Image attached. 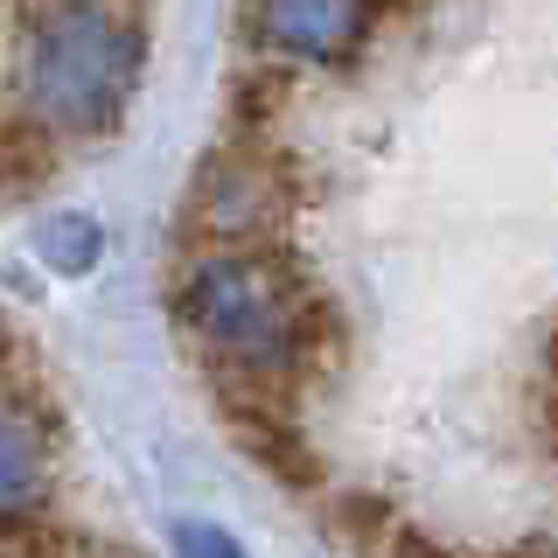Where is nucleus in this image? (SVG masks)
I'll use <instances>...</instances> for the list:
<instances>
[{
    "label": "nucleus",
    "instance_id": "nucleus-1",
    "mask_svg": "<svg viewBox=\"0 0 558 558\" xmlns=\"http://www.w3.org/2000/svg\"><path fill=\"white\" fill-rule=\"evenodd\" d=\"M174 328L231 384H287L322 377L342 349V322L322 287L279 244H203L174 272Z\"/></svg>",
    "mask_w": 558,
    "mask_h": 558
},
{
    "label": "nucleus",
    "instance_id": "nucleus-2",
    "mask_svg": "<svg viewBox=\"0 0 558 558\" xmlns=\"http://www.w3.org/2000/svg\"><path fill=\"white\" fill-rule=\"evenodd\" d=\"M140 77H147L140 0H14V98L43 133H112Z\"/></svg>",
    "mask_w": 558,
    "mask_h": 558
},
{
    "label": "nucleus",
    "instance_id": "nucleus-3",
    "mask_svg": "<svg viewBox=\"0 0 558 558\" xmlns=\"http://www.w3.org/2000/svg\"><path fill=\"white\" fill-rule=\"evenodd\" d=\"M293 203H301V174L287 168V154L244 140V147H223L196 168L189 231H203L209 244H272Z\"/></svg>",
    "mask_w": 558,
    "mask_h": 558
},
{
    "label": "nucleus",
    "instance_id": "nucleus-4",
    "mask_svg": "<svg viewBox=\"0 0 558 558\" xmlns=\"http://www.w3.org/2000/svg\"><path fill=\"white\" fill-rule=\"evenodd\" d=\"M371 0H238V35L266 63H322L342 70L371 43Z\"/></svg>",
    "mask_w": 558,
    "mask_h": 558
},
{
    "label": "nucleus",
    "instance_id": "nucleus-5",
    "mask_svg": "<svg viewBox=\"0 0 558 558\" xmlns=\"http://www.w3.org/2000/svg\"><path fill=\"white\" fill-rule=\"evenodd\" d=\"M217 405H223V418H231L238 447L252 453V461L266 468L279 488H301V496L322 488V453H314V440L301 433L287 391H272V384H231V377H217Z\"/></svg>",
    "mask_w": 558,
    "mask_h": 558
},
{
    "label": "nucleus",
    "instance_id": "nucleus-6",
    "mask_svg": "<svg viewBox=\"0 0 558 558\" xmlns=\"http://www.w3.org/2000/svg\"><path fill=\"white\" fill-rule=\"evenodd\" d=\"M49 496V440L28 398L0 391V531L28 523Z\"/></svg>",
    "mask_w": 558,
    "mask_h": 558
},
{
    "label": "nucleus",
    "instance_id": "nucleus-7",
    "mask_svg": "<svg viewBox=\"0 0 558 558\" xmlns=\"http://www.w3.org/2000/svg\"><path fill=\"white\" fill-rule=\"evenodd\" d=\"M322 517H328V531H336V545H349L356 558H384L391 537L405 531L398 510L384 496H371V488H336V496L322 502Z\"/></svg>",
    "mask_w": 558,
    "mask_h": 558
},
{
    "label": "nucleus",
    "instance_id": "nucleus-8",
    "mask_svg": "<svg viewBox=\"0 0 558 558\" xmlns=\"http://www.w3.org/2000/svg\"><path fill=\"white\" fill-rule=\"evenodd\" d=\"M49 161H57V133H43L22 105L0 112V196H22V189L49 182Z\"/></svg>",
    "mask_w": 558,
    "mask_h": 558
},
{
    "label": "nucleus",
    "instance_id": "nucleus-9",
    "mask_svg": "<svg viewBox=\"0 0 558 558\" xmlns=\"http://www.w3.org/2000/svg\"><path fill=\"white\" fill-rule=\"evenodd\" d=\"M43 258H49V272H92L98 266V252H105V231L92 217H84V209H70V217H57V223H43Z\"/></svg>",
    "mask_w": 558,
    "mask_h": 558
},
{
    "label": "nucleus",
    "instance_id": "nucleus-10",
    "mask_svg": "<svg viewBox=\"0 0 558 558\" xmlns=\"http://www.w3.org/2000/svg\"><path fill=\"white\" fill-rule=\"evenodd\" d=\"M174 551L182 558H244V545L223 523H174Z\"/></svg>",
    "mask_w": 558,
    "mask_h": 558
},
{
    "label": "nucleus",
    "instance_id": "nucleus-11",
    "mask_svg": "<svg viewBox=\"0 0 558 558\" xmlns=\"http://www.w3.org/2000/svg\"><path fill=\"white\" fill-rule=\"evenodd\" d=\"M272 98H279V77H272V70H244V77L231 84V105H238L244 126H252V119H266Z\"/></svg>",
    "mask_w": 558,
    "mask_h": 558
},
{
    "label": "nucleus",
    "instance_id": "nucleus-12",
    "mask_svg": "<svg viewBox=\"0 0 558 558\" xmlns=\"http://www.w3.org/2000/svg\"><path fill=\"white\" fill-rule=\"evenodd\" d=\"M384 558H468V551L440 545V537H418V531H398V537H391V551H384Z\"/></svg>",
    "mask_w": 558,
    "mask_h": 558
},
{
    "label": "nucleus",
    "instance_id": "nucleus-13",
    "mask_svg": "<svg viewBox=\"0 0 558 558\" xmlns=\"http://www.w3.org/2000/svg\"><path fill=\"white\" fill-rule=\"evenodd\" d=\"M0 558H28L22 545H14V537H0Z\"/></svg>",
    "mask_w": 558,
    "mask_h": 558
},
{
    "label": "nucleus",
    "instance_id": "nucleus-14",
    "mask_svg": "<svg viewBox=\"0 0 558 558\" xmlns=\"http://www.w3.org/2000/svg\"><path fill=\"white\" fill-rule=\"evenodd\" d=\"M502 558H545V551H537V545H517V551H502Z\"/></svg>",
    "mask_w": 558,
    "mask_h": 558
},
{
    "label": "nucleus",
    "instance_id": "nucleus-15",
    "mask_svg": "<svg viewBox=\"0 0 558 558\" xmlns=\"http://www.w3.org/2000/svg\"><path fill=\"white\" fill-rule=\"evenodd\" d=\"M371 8H377V14H391V8H405V0H371Z\"/></svg>",
    "mask_w": 558,
    "mask_h": 558
}]
</instances>
